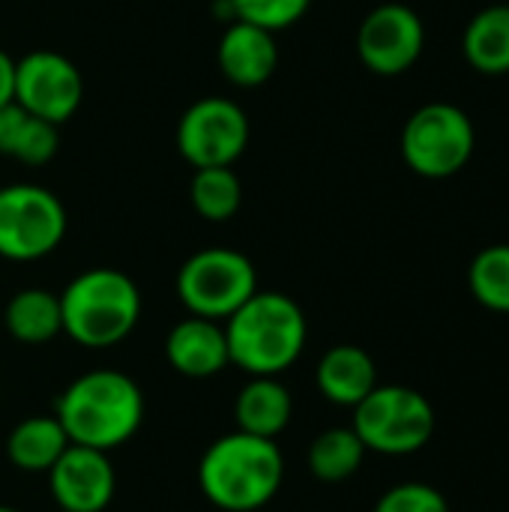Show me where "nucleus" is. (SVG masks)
I'll return each mask as SVG.
<instances>
[{
    "label": "nucleus",
    "mask_w": 509,
    "mask_h": 512,
    "mask_svg": "<svg viewBox=\"0 0 509 512\" xmlns=\"http://www.w3.org/2000/svg\"><path fill=\"white\" fill-rule=\"evenodd\" d=\"M177 147L192 168H231L249 147V117L231 99L204 96L183 111Z\"/></svg>",
    "instance_id": "nucleus-9"
},
{
    "label": "nucleus",
    "mask_w": 509,
    "mask_h": 512,
    "mask_svg": "<svg viewBox=\"0 0 509 512\" xmlns=\"http://www.w3.org/2000/svg\"><path fill=\"white\" fill-rule=\"evenodd\" d=\"M51 495L63 512H102L114 498V468L108 453L69 444L48 471Z\"/></svg>",
    "instance_id": "nucleus-12"
},
{
    "label": "nucleus",
    "mask_w": 509,
    "mask_h": 512,
    "mask_svg": "<svg viewBox=\"0 0 509 512\" xmlns=\"http://www.w3.org/2000/svg\"><path fill=\"white\" fill-rule=\"evenodd\" d=\"M258 291V273L252 261L225 246L201 249L183 261L177 273V297L189 315L228 321Z\"/></svg>",
    "instance_id": "nucleus-7"
},
{
    "label": "nucleus",
    "mask_w": 509,
    "mask_h": 512,
    "mask_svg": "<svg viewBox=\"0 0 509 512\" xmlns=\"http://www.w3.org/2000/svg\"><path fill=\"white\" fill-rule=\"evenodd\" d=\"M222 327L231 363L252 378H279L306 348V315L279 291H255Z\"/></svg>",
    "instance_id": "nucleus-3"
},
{
    "label": "nucleus",
    "mask_w": 509,
    "mask_h": 512,
    "mask_svg": "<svg viewBox=\"0 0 509 512\" xmlns=\"http://www.w3.org/2000/svg\"><path fill=\"white\" fill-rule=\"evenodd\" d=\"M60 135L57 126L27 114L21 105L9 102L0 108V153L24 165H45L57 156Z\"/></svg>",
    "instance_id": "nucleus-19"
},
{
    "label": "nucleus",
    "mask_w": 509,
    "mask_h": 512,
    "mask_svg": "<svg viewBox=\"0 0 509 512\" xmlns=\"http://www.w3.org/2000/svg\"><path fill=\"white\" fill-rule=\"evenodd\" d=\"M285 480V459L276 441L231 432L216 438L198 465L204 498L225 512H255L267 507Z\"/></svg>",
    "instance_id": "nucleus-2"
},
{
    "label": "nucleus",
    "mask_w": 509,
    "mask_h": 512,
    "mask_svg": "<svg viewBox=\"0 0 509 512\" xmlns=\"http://www.w3.org/2000/svg\"><path fill=\"white\" fill-rule=\"evenodd\" d=\"M69 435L63 432L57 417H27L21 420L6 441V456L18 471L48 474L51 465L66 453Z\"/></svg>",
    "instance_id": "nucleus-18"
},
{
    "label": "nucleus",
    "mask_w": 509,
    "mask_h": 512,
    "mask_svg": "<svg viewBox=\"0 0 509 512\" xmlns=\"http://www.w3.org/2000/svg\"><path fill=\"white\" fill-rule=\"evenodd\" d=\"M15 99V60L0 48V108Z\"/></svg>",
    "instance_id": "nucleus-26"
},
{
    "label": "nucleus",
    "mask_w": 509,
    "mask_h": 512,
    "mask_svg": "<svg viewBox=\"0 0 509 512\" xmlns=\"http://www.w3.org/2000/svg\"><path fill=\"white\" fill-rule=\"evenodd\" d=\"M84 99V81L78 66L60 51H30L15 60V105L54 126L75 117Z\"/></svg>",
    "instance_id": "nucleus-10"
},
{
    "label": "nucleus",
    "mask_w": 509,
    "mask_h": 512,
    "mask_svg": "<svg viewBox=\"0 0 509 512\" xmlns=\"http://www.w3.org/2000/svg\"><path fill=\"white\" fill-rule=\"evenodd\" d=\"M54 417L72 444L111 453L141 429L144 396L129 375L93 369L60 393Z\"/></svg>",
    "instance_id": "nucleus-1"
},
{
    "label": "nucleus",
    "mask_w": 509,
    "mask_h": 512,
    "mask_svg": "<svg viewBox=\"0 0 509 512\" xmlns=\"http://www.w3.org/2000/svg\"><path fill=\"white\" fill-rule=\"evenodd\" d=\"M234 21H249L270 33L294 27L312 6V0H228Z\"/></svg>",
    "instance_id": "nucleus-24"
},
{
    "label": "nucleus",
    "mask_w": 509,
    "mask_h": 512,
    "mask_svg": "<svg viewBox=\"0 0 509 512\" xmlns=\"http://www.w3.org/2000/svg\"><path fill=\"white\" fill-rule=\"evenodd\" d=\"M294 402L288 387L279 378H249V384L237 393L234 399V420L237 432L255 435V438H270L282 435L291 423Z\"/></svg>",
    "instance_id": "nucleus-16"
},
{
    "label": "nucleus",
    "mask_w": 509,
    "mask_h": 512,
    "mask_svg": "<svg viewBox=\"0 0 509 512\" xmlns=\"http://www.w3.org/2000/svg\"><path fill=\"white\" fill-rule=\"evenodd\" d=\"M0 512H18V510H12V507H0Z\"/></svg>",
    "instance_id": "nucleus-27"
},
{
    "label": "nucleus",
    "mask_w": 509,
    "mask_h": 512,
    "mask_svg": "<svg viewBox=\"0 0 509 512\" xmlns=\"http://www.w3.org/2000/svg\"><path fill=\"white\" fill-rule=\"evenodd\" d=\"M468 288L474 300L498 315H509V243L486 246L468 267Z\"/></svg>",
    "instance_id": "nucleus-23"
},
{
    "label": "nucleus",
    "mask_w": 509,
    "mask_h": 512,
    "mask_svg": "<svg viewBox=\"0 0 509 512\" xmlns=\"http://www.w3.org/2000/svg\"><path fill=\"white\" fill-rule=\"evenodd\" d=\"M216 60L222 75L234 87H261L273 78L279 66L276 33L255 27L249 21H231L219 39Z\"/></svg>",
    "instance_id": "nucleus-13"
},
{
    "label": "nucleus",
    "mask_w": 509,
    "mask_h": 512,
    "mask_svg": "<svg viewBox=\"0 0 509 512\" xmlns=\"http://www.w3.org/2000/svg\"><path fill=\"white\" fill-rule=\"evenodd\" d=\"M60 512H63V510H60Z\"/></svg>",
    "instance_id": "nucleus-28"
},
{
    "label": "nucleus",
    "mask_w": 509,
    "mask_h": 512,
    "mask_svg": "<svg viewBox=\"0 0 509 512\" xmlns=\"http://www.w3.org/2000/svg\"><path fill=\"white\" fill-rule=\"evenodd\" d=\"M66 237L63 201L36 183H12L0 189V258L39 261Z\"/></svg>",
    "instance_id": "nucleus-8"
},
{
    "label": "nucleus",
    "mask_w": 509,
    "mask_h": 512,
    "mask_svg": "<svg viewBox=\"0 0 509 512\" xmlns=\"http://www.w3.org/2000/svg\"><path fill=\"white\" fill-rule=\"evenodd\" d=\"M366 453L354 429H327L309 447V471L321 483H345L360 471Z\"/></svg>",
    "instance_id": "nucleus-21"
},
{
    "label": "nucleus",
    "mask_w": 509,
    "mask_h": 512,
    "mask_svg": "<svg viewBox=\"0 0 509 512\" xmlns=\"http://www.w3.org/2000/svg\"><path fill=\"white\" fill-rule=\"evenodd\" d=\"M477 147V129L465 108L453 102L420 105L402 126L399 150L405 165L426 180L459 174Z\"/></svg>",
    "instance_id": "nucleus-5"
},
{
    "label": "nucleus",
    "mask_w": 509,
    "mask_h": 512,
    "mask_svg": "<svg viewBox=\"0 0 509 512\" xmlns=\"http://www.w3.org/2000/svg\"><path fill=\"white\" fill-rule=\"evenodd\" d=\"M462 54L480 75H509V3L486 6L468 21Z\"/></svg>",
    "instance_id": "nucleus-17"
},
{
    "label": "nucleus",
    "mask_w": 509,
    "mask_h": 512,
    "mask_svg": "<svg viewBox=\"0 0 509 512\" xmlns=\"http://www.w3.org/2000/svg\"><path fill=\"white\" fill-rule=\"evenodd\" d=\"M351 429L366 450L381 456H414L435 435L432 402L402 384H378L357 408Z\"/></svg>",
    "instance_id": "nucleus-6"
},
{
    "label": "nucleus",
    "mask_w": 509,
    "mask_h": 512,
    "mask_svg": "<svg viewBox=\"0 0 509 512\" xmlns=\"http://www.w3.org/2000/svg\"><path fill=\"white\" fill-rule=\"evenodd\" d=\"M315 381L327 402L339 408H357L378 387V369L363 348L336 345L321 357Z\"/></svg>",
    "instance_id": "nucleus-15"
},
{
    "label": "nucleus",
    "mask_w": 509,
    "mask_h": 512,
    "mask_svg": "<svg viewBox=\"0 0 509 512\" xmlns=\"http://www.w3.org/2000/svg\"><path fill=\"white\" fill-rule=\"evenodd\" d=\"M426 48L423 18L405 3L375 6L357 30V54L363 66L381 78L408 72Z\"/></svg>",
    "instance_id": "nucleus-11"
},
{
    "label": "nucleus",
    "mask_w": 509,
    "mask_h": 512,
    "mask_svg": "<svg viewBox=\"0 0 509 512\" xmlns=\"http://www.w3.org/2000/svg\"><path fill=\"white\" fill-rule=\"evenodd\" d=\"M165 357L171 369L180 372L183 378H195V381L213 378L225 366H231L225 327L219 321L189 315L180 324H174V330L168 333Z\"/></svg>",
    "instance_id": "nucleus-14"
},
{
    "label": "nucleus",
    "mask_w": 509,
    "mask_h": 512,
    "mask_svg": "<svg viewBox=\"0 0 509 512\" xmlns=\"http://www.w3.org/2000/svg\"><path fill=\"white\" fill-rule=\"evenodd\" d=\"M189 201L207 222H228L243 204V183L234 168H195Z\"/></svg>",
    "instance_id": "nucleus-22"
},
{
    "label": "nucleus",
    "mask_w": 509,
    "mask_h": 512,
    "mask_svg": "<svg viewBox=\"0 0 509 512\" xmlns=\"http://www.w3.org/2000/svg\"><path fill=\"white\" fill-rule=\"evenodd\" d=\"M63 333L81 348H111L123 342L141 318L138 285L114 267L78 273L60 294Z\"/></svg>",
    "instance_id": "nucleus-4"
},
{
    "label": "nucleus",
    "mask_w": 509,
    "mask_h": 512,
    "mask_svg": "<svg viewBox=\"0 0 509 512\" xmlns=\"http://www.w3.org/2000/svg\"><path fill=\"white\" fill-rule=\"evenodd\" d=\"M372 512H450V504L429 483H399L378 498Z\"/></svg>",
    "instance_id": "nucleus-25"
},
{
    "label": "nucleus",
    "mask_w": 509,
    "mask_h": 512,
    "mask_svg": "<svg viewBox=\"0 0 509 512\" xmlns=\"http://www.w3.org/2000/svg\"><path fill=\"white\" fill-rule=\"evenodd\" d=\"M3 324L15 342L24 345H45L63 333V312L60 294L45 288H24L18 291L3 312Z\"/></svg>",
    "instance_id": "nucleus-20"
}]
</instances>
